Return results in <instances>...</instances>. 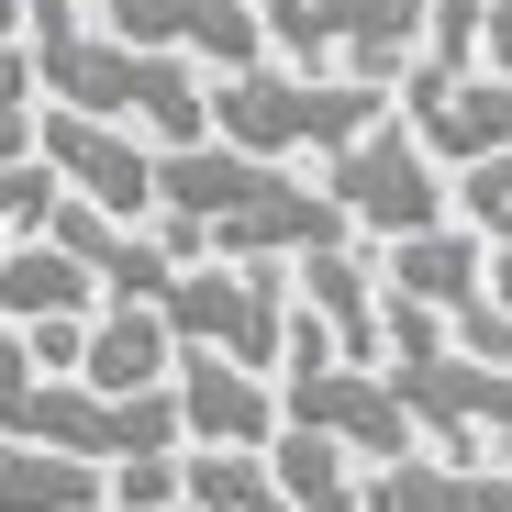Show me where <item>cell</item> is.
I'll list each match as a JSON object with an SVG mask.
<instances>
[{"label":"cell","mask_w":512,"mask_h":512,"mask_svg":"<svg viewBox=\"0 0 512 512\" xmlns=\"http://www.w3.org/2000/svg\"><path fill=\"white\" fill-rule=\"evenodd\" d=\"M479 67L512 78V0H479Z\"/></svg>","instance_id":"cb8c5ba5"},{"label":"cell","mask_w":512,"mask_h":512,"mask_svg":"<svg viewBox=\"0 0 512 512\" xmlns=\"http://www.w3.org/2000/svg\"><path fill=\"white\" fill-rule=\"evenodd\" d=\"M0 346H12V323H0Z\"/></svg>","instance_id":"83f0119b"},{"label":"cell","mask_w":512,"mask_h":512,"mask_svg":"<svg viewBox=\"0 0 512 512\" xmlns=\"http://www.w3.org/2000/svg\"><path fill=\"white\" fill-rule=\"evenodd\" d=\"M268 390H279V423H301V435L346 446V457H368V468H390V457H412V446H423V435H412V412L390 401V379H379V368L301 357V368H279Z\"/></svg>","instance_id":"52a82bcc"},{"label":"cell","mask_w":512,"mask_h":512,"mask_svg":"<svg viewBox=\"0 0 512 512\" xmlns=\"http://www.w3.org/2000/svg\"><path fill=\"white\" fill-rule=\"evenodd\" d=\"M379 290H390V301H423L435 323H457V312L490 301V245H479L457 212H446V223H423V234H390Z\"/></svg>","instance_id":"8fae6325"},{"label":"cell","mask_w":512,"mask_h":512,"mask_svg":"<svg viewBox=\"0 0 512 512\" xmlns=\"http://www.w3.org/2000/svg\"><path fill=\"white\" fill-rule=\"evenodd\" d=\"M0 45H23V0H0Z\"/></svg>","instance_id":"4316f807"},{"label":"cell","mask_w":512,"mask_h":512,"mask_svg":"<svg viewBox=\"0 0 512 512\" xmlns=\"http://www.w3.org/2000/svg\"><path fill=\"white\" fill-rule=\"evenodd\" d=\"M34 156L56 167V179H67L78 201H101V212H123V223H145V212H156V190H145L156 145H145L134 123H101V112H67V101H45V112H34Z\"/></svg>","instance_id":"ba28073f"},{"label":"cell","mask_w":512,"mask_h":512,"mask_svg":"<svg viewBox=\"0 0 512 512\" xmlns=\"http://www.w3.org/2000/svg\"><path fill=\"white\" fill-rule=\"evenodd\" d=\"M45 234L78 256V268H90V290H101V301H156V290H167V245H156L145 223L101 212V201H78V190H56Z\"/></svg>","instance_id":"7c38bea8"},{"label":"cell","mask_w":512,"mask_h":512,"mask_svg":"<svg viewBox=\"0 0 512 512\" xmlns=\"http://www.w3.org/2000/svg\"><path fill=\"white\" fill-rule=\"evenodd\" d=\"M145 190H156V245H167V268H201V256H312V245H346V212H334L312 179H290L279 156H245V145H223V134L156 145Z\"/></svg>","instance_id":"6da1fadb"},{"label":"cell","mask_w":512,"mask_h":512,"mask_svg":"<svg viewBox=\"0 0 512 512\" xmlns=\"http://www.w3.org/2000/svg\"><path fill=\"white\" fill-rule=\"evenodd\" d=\"M34 156V101H0V167Z\"/></svg>","instance_id":"d4e9b609"},{"label":"cell","mask_w":512,"mask_h":512,"mask_svg":"<svg viewBox=\"0 0 512 512\" xmlns=\"http://www.w3.org/2000/svg\"><path fill=\"white\" fill-rule=\"evenodd\" d=\"M290 301L334 334V357H346V368H379V268L357 256V234L290 256Z\"/></svg>","instance_id":"4fadbf2b"},{"label":"cell","mask_w":512,"mask_h":512,"mask_svg":"<svg viewBox=\"0 0 512 512\" xmlns=\"http://www.w3.org/2000/svg\"><path fill=\"white\" fill-rule=\"evenodd\" d=\"M167 412H179V446H268L279 435V390L212 346L167 357Z\"/></svg>","instance_id":"30bf717a"},{"label":"cell","mask_w":512,"mask_h":512,"mask_svg":"<svg viewBox=\"0 0 512 512\" xmlns=\"http://www.w3.org/2000/svg\"><path fill=\"white\" fill-rule=\"evenodd\" d=\"M56 167L45 156H23V167H0V245H12V234H45V212H56Z\"/></svg>","instance_id":"7402d4cb"},{"label":"cell","mask_w":512,"mask_h":512,"mask_svg":"<svg viewBox=\"0 0 512 512\" xmlns=\"http://www.w3.org/2000/svg\"><path fill=\"white\" fill-rule=\"evenodd\" d=\"M167 323H156V301H101L90 312V334H78V379H90L101 401H134V390H167Z\"/></svg>","instance_id":"9a60e30c"},{"label":"cell","mask_w":512,"mask_h":512,"mask_svg":"<svg viewBox=\"0 0 512 512\" xmlns=\"http://www.w3.org/2000/svg\"><path fill=\"white\" fill-rule=\"evenodd\" d=\"M167 501H179V446H167V457H123L101 512H167Z\"/></svg>","instance_id":"603a6c76"},{"label":"cell","mask_w":512,"mask_h":512,"mask_svg":"<svg viewBox=\"0 0 512 512\" xmlns=\"http://www.w3.org/2000/svg\"><path fill=\"white\" fill-rule=\"evenodd\" d=\"M101 501H112V468L0 435V512H101Z\"/></svg>","instance_id":"ac0fdd59"},{"label":"cell","mask_w":512,"mask_h":512,"mask_svg":"<svg viewBox=\"0 0 512 512\" xmlns=\"http://www.w3.org/2000/svg\"><path fill=\"white\" fill-rule=\"evenodd\" d=\"M323 201L346 212V234H423V223H446V167L412 145V123H368V134H346L323 156Z\"/></svg>","instance_id":"8992f818"},{"label":"cell","mask_w":512,"mask_h":512,"mask_svg":"<svg viewBox=\"0 0 512 512\" xmlns=\"http://www.w3.org/2000/svg\"><path fill=\"white\" fill-rule=\"evenodd\" d=\"M23 67H34L45 101L101 112V123H134L145 145H190V134H212V112H201V67L123 45L90 0H23Z\"/></svg>","instance_id":"7a4b0ae2"},{"label":"cell","mask_w":512,"mask_h":512,"mask_svg":"<svg viewBox=\"0 0 512 512\" xmlns=\"http://www.w3.org/2000/svg\"><path fill=\"white\" fill-rule=\"evenodd\" d=\"M101 312V290H90V268L56 245V234H12L0 245V323H90Z\"/></svg>","instance_id":"2e32d148"},{"label":"cell","mask_w":512,"mask_h":512,"mask_svg":"<svg viewBox=\"0 0 512 512\" xmlns=\"http://www.w3.org/2000/svg\"><path fill=\"white\" fill-rule=\"evenodd\" d=\"M446 212H457L479 245H512V156H468V167H446Z\"/></svg>","instance_id":"44dd1931"},{"label":"cell","mask_w":512,"mask_h":512,"mask_svg":"<svg viewBox=\"0 0 512 512\" xmlns=\"http://www.w3.org/2000/svg\"><path fill=\"white\" fill-rule=\"evenodd\" d=\"M167 346H212L256 379H279V334H290V256H201V268H167L156 290Z\"/></svg>","instance_id":"277c9868"},{"label":"cell","mask_w":512,"mask_h":512,"mask_svg":"<svg viewBox=\"0 0 512 512\" xmlns=\"http://www.w3.org/2000/svg\"><path fill=\"white\" fill-rule=\"evenodd\" d=\"M167 512H190V501H167Z\"/></svg>","instance_id":"f1b7e54d"},{"label":"cell","mask_w":512,"mask_h":512,"mask_svg":"<svg viewBox=\"0 0 512 512\" xmlns=\"http://www.w3.org/2000/svg\"><path fill=\"white\" fill-rule=\"evenodd\" d=\"M357 512H512V468H457V457H390L357 479Z\"/></svg>","instance_id":"e0dca14e"},{"label":"cell","mask_w":512,"mask_h":512,"mask_svg":"<svg viewBox=\"0 0 512 512\" xmlns=\"http://www.w3.org/2000/svg\"><path fill=\"white\" fill-rule=\"evenodd\" d=\"M101 23L145 56H179V67H256L268 34H256V0H101Z\"/></svg>","instance_id":"9c48e42d"},{"label":"cell","mask_w":512,"mask_h":512,"mask_svg":"<svg viewBox=\"0 0 512 512\" xmlns=\"http://www.w3.org/2000/svg\"><path fill=\"white\" fill-rule=\"evenodd\" d=\"M412 145L435 156V167H468V156H512V78L468 67V78H446V90H423V101H412Z\"/></svg>","instance_id":"5bb4252c"},{"label":"cell","mask_w":512,"mask_h":512,"mask_svg":"<svg viewBox=\"0 0 512 512\" xmlns=\"http://www.w3.org/2000/svg\"><path fill=\"white\" fill-rule=\"evenodd\" d=\"M490 301L512 312V245H490Z\"/></svg>","instance_id":"484cf974"},{"label":"cell","mask_w":512,"mask_h":512,"mask_svg":"<svg viewBox=\"0 0 512 512\" xmlns=\"http://www.w3.org/2000/svg\"><path fill=\"white\" fill-rule=\"evenodd\" d=\"M179 501L190 512H290L256 446H179Z\"/></svg>","instance_id":"ffe728a7"},{"label":"cell","mask_w":512,"mask_h":512,"mask_svg":"<svg viewBox=\"0 0 512 512\" xmlns=\"http://www.w3.org/2000/svg\"><path fill=\"white\" fill-rule=\"evenodd\" d=\"M256 34H268L279 67L390 90L412 67V45H423V0H256Z\"/></svg>","instance_id":"5b68a950"},{"label":"cell","mask_w":512,"mask_h":512,"mask_svg":"<svg viewBox=\"0 0 512 512\" xmlns=\"http://www.w3.org/2000/svg\"><path fill=\"white\" fill-rule=\"evenodd\" d=\"M256 457H268V479H279L290 512H357V457H346V446H323V435H301V423H279Z\"/></svg>","instance_id":"d6986e66"},{"label":"cell","mask_w":512,"mask_h":512,"mask_svg":"<svg viewBox=\"0 0 512 512\" xmlns=\"http://www.w3.org/2000/svg\"><path fill=\"white\" fill-rule=\"evenodd\" d=\"M201 112L223 145L245 156H334L346 134H368L390 112V90H368V78H312V67H279V56H256V67H223L201 78Z\"/></svg>","instance_id":"3957f363"}]
</instances>
